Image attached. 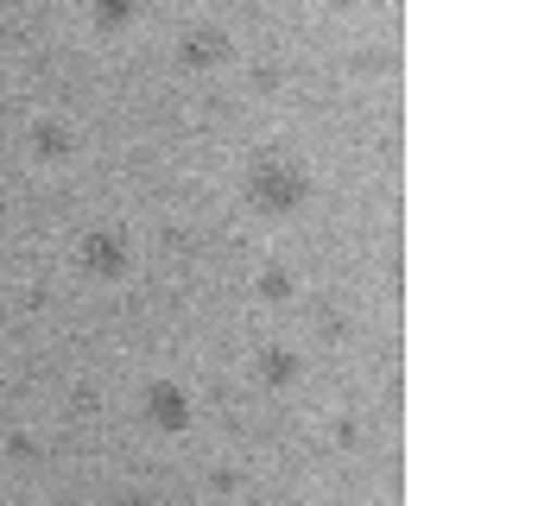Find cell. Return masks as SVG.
Here are the masks:
<instances>
[{
  "mask_svg": "<svg viewBox=\"0 0 557 506\" xmlns=\"http://www.w3.org/2000/svg\"><path fill=\"white\" fill-rule=\"evenodd\" d=\"M317 197V171L305 159H292L285 146H260L242 171V202L260 222H292L298 209H311Z\"/></svg>",
  "mask_w": 557,
  "mask_h": 506,
  "instance_id": "1",
  "label": "cell"
},
{
  "mask_svg": "<svg viewBox=\"0 0 557 506\" xmlns=\"http://www.w3.org/2000/svg\"><path fill=\"white\" fill-rule=\"evenodd\" d=\"M76 272L96 279V285H121L134 272V235L121 222H96L76 235Z\"/></svg>",
  "mask_w": 557,
  "mask_h": 506,
  "instance_id": "2",
  "label": "cell"
},
{
  "mask_svg": "<svg viewBox=\"0 0 557 506\" xmlns=\"http://www.w3.org/2000/svg\"><path fill=\"white\" fill-rule=\"evenodd\" d=\"M235 64V33L228 26H215V20H190L184 33H177V70H190V76H215V70Z\"/></svg>",
  "mask_w": 557,
  "mask_h": 506,
  "instance_id": "3",
  "label": "cell"
},
{
  "mask_svg": "<svg viewBox=\"0 0 557 506\" xmlns=\"http://www.w3.org/2000/svg\"><path fill=\"white\" fill-rule=\"evenodd\" d=\"M139 424L159 431V437H184L197 424V405H190V393L177 380H146L139 386Z\"/></svg>",
  "mask_w": 557,
  "mask_h": 506,
  "instance_id": "4",
  "label": "cell"
},
{
  "mask_svg": "<svg viewBox=\"0 0 557 506\" xmlns=\"http://www.w3.org/2000/svg\"><path fill=\"white\" fill-rule=\"evenodd\" d=\"M247 373H253L260 393H292V386L305 380V355H298L292 342H260L253 361H247Z\"/></svg>",
  "mask_w": 557,
  "mask_h": 506,
  "instance_id": "5",
  "label": "cell"
},
{
  "mask_svg": "<svg viewBox=\"0 0 557 506\" xmlns=\"http://www.w3.org/2000/svg\"><path fill=\"white\" fill-rule=\"evenodd\" d=\"M26 152H33L38 165H70L76 159V127L58 121V114H38L33 127H26Z\"/></svg>",
  "mask_w": 557,
  "mask_h": 506,
  "instance_id": "6",
  "label": "cell"
},
{
  "mask_svg": "<svg viewBox=\"0 0 557 506\" xmlns=\"http://www.w3.org/2000/svg\"><path fill=\"white\" fill-rule=\"evenodd\" d=\"M89 26L96 38H127L139 26V0H89Z\"/></svg>",
  "mask_w": 557,
  "mask_h": 506,
  "instance_id": "7",
  "label": "cell"
},
{
  "mask_svg": "<svg viewBox=\"0 0 557 506\" xmlns=\"http://www.w3.org/2000/svg\"><path fill=\"white\" fill-rule=\"evenodd\" d=\"M253 298L260 304H292L298 298V272L285 267V260H260V272H253Z\"/></svg>",
  "mask_w": 557,
  "mask_h": 506,
  "instance_id": "8",
  "label": "cell"
},
{
  "mask_svg": "<svg viewBox=\"0 0 557 506\" xmlns=\"http://www.w3.org/2000/svg\"><path fill=\"white\" fill-rule=\"evenodd\" d=\"M247 83H253V96H278V89H285V64L260 58V64L247 70Z\"/></svg>",
  "mask_w": 557,
  "mask_h": 506,
  "instance_id": "9",
  "label": "cell"
},
{
  "mask_svg": "<svg viewBox=\"0 0 557 506\" xmlns=\"http://www.w3.org/2000/svg\"><path fill=\"white\" fill-rule=\"evenodd\" d=\"M323 7H330V13H355V7H361V0H323Z\"/></svg>",
  "mask_w": 557,
  "mask_h": 506,
  "instance_id": "10",
  "label": "cell"
}]
</instances>
